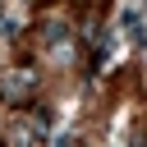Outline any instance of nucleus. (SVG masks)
Masks as SVG:
<instances>
[{
	"label": "nucleus",
	"instance_id": "nucleus-1",
	"mask_svg": "<svg viewBox=\"0 0 147 147\" xmlns=\"http://www.w3.org/2000/svg\"><path fill=\"white\" fill-rule=\"evenodd\" d=\"M28 87H32V74H28V69H23V74H14V78H9V83H5V87H0V92H5V96H23V92H28Z\"/></svg>",
	"mask_w": 147,
	"mask_h": 147
}]
</instances>
